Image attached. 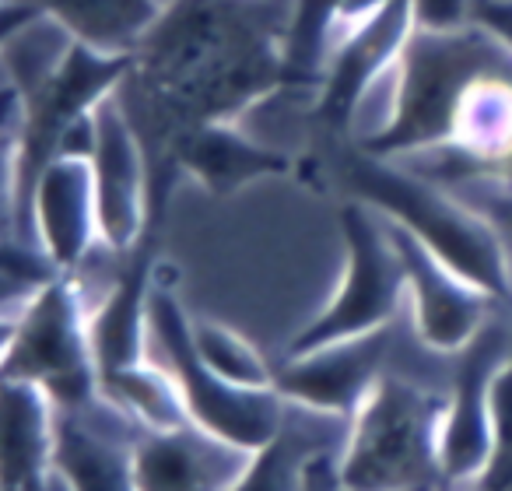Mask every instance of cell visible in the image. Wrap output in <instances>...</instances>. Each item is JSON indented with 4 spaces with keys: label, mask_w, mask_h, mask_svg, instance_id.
Returning a JSON list of instances; mask_svg holds the SVG:
<instances>
[{
    "label": "cell",
    "mask_w": 512,
    "mask_h": 491,
    "mask_svg": "<svg viewBox=\"0 0 512 491\" xmlns=\"http://www.w3.org/2000/svg\"><path fill=\"white\" fill-rule=\"evenodd\" d=\"M281 32L285 18H278L274 0H169L137 46L120 102L148 155L151 235H158L183 179L179 141L204 123L239 120L292 88Z\"/></svg>",
    "instance_id": "cell-1"
},
{
    "label": "cell",
    "mask_w": 512,
    "mask_h": 491,
    "mask_svg": "<svg viewBox=\"0 0 512 491\" xmlns=\"http://www.w3.org/2000/svg\"><path fill=\"white\" fill-rule=\"evenodd\" d=\"M502 71H512V50L481 25L442 36L414 32L393 71L390 113L358 141V151L390 162L446 151L463 95Z\"/></svg>",
    "instance_id": "cell-2"
},
{
    "label": "cell",
    "mask_w": 512,
    "mask_h": 491,
    "mask_svg": "<svg viewBox=\"0 0 512 491\" xmlns=\"http://www.w3.org/2000/svg\"><path fill=\"white\" fill-rule=\"evenodd\" d=\"M134 57L102 53L74 39L67 53L32 85L4 88V158H8V239H22L32 190L43 169L64 155L71 134L123 88Z\"/></svg>",
    "instance_id": "cell-3"
},
{
    "label": "cell",
    "mask_w": 512,
    "mask_h": 491,
    "mask_svg": "<svg viewBox=\"0 0 512 491\" xmlns=\"http://www.w3.org/2000/svg\"><path fill=\"white\" fill-rule=\"evenodd\" d=\"M344 179L355 200L411 232L425 250L484 288L491 299L512 306V253L470 200L453 197L446 183L365 151H351L344 158Z\"/></svg>",
    "instance_id": "cell-4"
},
{
    "label": "cell",
    "mask_w": 512,
    "mask_h": 491,
    "mask_svg": "<svg viewBox=\"0 0 512 491\" xmlns=\"http://www.w3.org/2000/svg\"><path fill=\"white\" fill-rule=\"evenodd\" d=\"M446 397L400 376H383L348 421L337 484L341 491H435L446 484L439 432Z\"/></svg>",
    "instance_id": "cell-5"
},
{
    "label": "cell",
    "mask_w": 512,
    "mask_h": 491,
    "mask_svg": "<svg viewBox=\"0 0 512 491\" xmlns=\"http://www.w3.org/2000/svg\"><path fill=\"white\" fill-rule=\"evenodd\" d=\"M92 309L78 274H57L4 316V379L36 383L74 411L102 397L92 344Z\"/></svg>",
    "instance_id": "cell-6"
},
{
    "label": "cell",
    "mask_w": 512,
    "mask_h": 491,
    "mask_svg": "<svg viewBox=\"0 0 512 491\" xmlns=\"http://www.w3.org/2000/svg\"><path fill=\"white\" fill-rule=\"evenodd\" d=\"M341 232V285L327 299V306L288 341L285 355H306L337 341L390 330L400 302L407 299V267L383 214H376L362 200H351L341 207Z\"/></svg>",
    "instance_id": "cell-7"
},
{
    "label": "cell",
    "mask_w": 512,
    "mask_h": 491,
    "mask_svg": "<svg viewBox=\"0 0 512 491\" xmlns=\"http://www.w3.org/2000/svg\"><path fill=\"white\" fill-rule=\"evenodd\" d=\"M151 341L162 351L197 428L256 453L285 428L288 400L278 390H246L211 372L193 344V320L183 313L172 288H151Z\"/></svg>",
    "instance_id": "cell-8"
},
{
    "label": "cell",
    "mask_w": 512,
    "mask_h": 491,
    "mask_svg": "<svg viewBox=\"0 0 512 491\" xmlns=\"http://www.w3.org/2000/svg\"><path fill=\"white\" fill-rule=\"evenodd\" d=\"M92 172L99 197V232L102 246L113 257L127 260L141 242L151 239V172L148 155L137 137L120 92L109 95L92 113Z\"/></svg>",
    "instance_id": "cell-9"
},
{
    "label": "cell",
    "mask_w": 512,
    "mask_h": 491,
    "mask_svg": "<svg viewBox=\"0 0 512 491\" xmlns=\"http://www.w3.org/2000/svg\"><path fill=\"white\" fill-rule=\"evenodd\" d=\"M414 32L418 29H414L411 0H390L383 11L341 32V39L330 50L320 88H316V120L337 137L348 134L372 88L390 71H397Z\"/></svg>",
    "instance_id": "cell-10"
},
{
    "label": "cell",
    "mask_w": 512,
    "mask_h": 491,
    "mask_svg": "<svg viewBox=\"0 0 512 491\" xmlns=\"http://www.w3.org/2000/svg\"><path fill=\"white\" fill-rule=\"evenodd\" d=\"M386 228H390L407 267V299L414 309L418 341L439 355H463L474 344V337L491 323V313L502 302L491 299L484 288H477L463 274H456L449 264H442L411 232H404L393 221H386Z\"/></svg>",
    "instance_id": "cell-11"
},
{
    "label": "cell",
    "mask_w": 512,
    "mask_h": 491,
    "mask_svg": "<svg viewBox=\"0 0 512 491\" xmlns=\"http://www.w3.org/2000/svg\"><path fill=\"white\" fill-rule=\"evenodd\" d=\"M512 351L502 323L491 320L463 351L456 383L446 397L439 432V463L446 484H477L491 463L495 428H491V383L498 365Z\"/></svg>",
    "instance_id": "cell-12"
},
{
    "label": "cell",
    "mask_w": 512,
    "mask_h": 491,
    "mask_svg": "<svg viewBox=\"0 0 512 491\" xmlns=\"http://www.w3.org/2000/svg\"><path fill=\"white\" fill-rule=\"evenodd\" d=\"M386 351H390V330H376L306 355H285L281 365H274V390L302 411L348 425L386 376Z\"/></svg>",
    "instance_id": "cell-13"
},
{
    "label": "cell",
    "mask_w": 512,
    "mask_h": 491,
    "mask_svg": "<svg viewBox=\"0 0 512 491\" xmlns=\"http://www.w3.org/2000/svg\"><path fill=\"white\" fill-rule=\"evenodd\" d=\"M141 428L102 393L74 411H60L57 477L71 491H137L134 446Z\"/></svg>",
    "instance_id": "cell-14"
},
{
    "label": "cell",
    "mask_w": 512,
    "mask_h": 491,
    "mask_svg": "<svg viewBox=\"0 0 512 491\" xmlns=\"http://www.w3.org/2000/svg\"><path fill=\"white\" fill-rule=\"evenodd\" d=\"M29 225L36 232V246H43L57 271H81L95 242H102L92 158L57 155L46 165L32 190Z\"/></svg>",
    "instance_id": "cell-15"
},
{
    "label": "cell",
    "mask_w": 512,
    "mask_h": 491,
    "mask_svg": "<svg viewBox=\"0 0 512 491\" xmlns=\"http://www.w3.org/2000/svg\"><path fill=\"white\" fill-rule=\"evenodd\" d=\"M246 449L197 425L141 432L134 446L137 491H228L249 463Z\"/></svg>",
    "instance_id": "cell-16"
},
{
    "label": "cell",
    "mask_w": 512,
    "mask_h": 491,
    "mask_svg": "<svg viewBox=\"0 0 512 491\" xmlns=\"http://www.w3.org/2000/svg\"><path fill=\"white\" fill-rule=\"evenodd\" d=\"M176 165L211 197H232L249 183L285 176L292 169V158L253 141L239 127V120H221L190 130L176 148Z\"/></svg>",
    "instance_id": "cell-17"
},
{
    "label": "cell",
    "mask_w": 512,
    "mask_h": 491,
    "mask_svg": "<svg viewBox=\"0 0 512 491\" xmlns=\"http://www.w3.org/2000/svg\"><path fill=\"white\" fill-rule=\"evenodd\" d=\"M60 407L43 386L4 379V491H50Z\"/></svg>",
    "instance_id": "cell-18"
},
{
    "label": "cell",
    "mask_w": 512,
    "mask_h": 491,
    "mask_svg": "<svg viewBox=\"0 0 512 491\" xmlns=\"http://www.w3.org/2000/svg\"><path fill=\"white\" fill-rule=\"evenodd\" d=\"M4 11L50 18L78 43L102 53L134 57L155 22L162 18V0H4Z\"/></svg>",
    "instance_id": "cell-19"
},
{
    "label": "cell",
    "mask_w": 512,
    "mask_h": 491,
    "mask_svg": "<svg viewBox=\"0 0 512 491\" xmlns=\"http://www.w3.org/2000/svg\"><path fill=\"white\" fill-rule=\"evenodd\" d=\"M102 393L134 421L141 432H176L193 425L186 397L165 362L141 358L116 376L102 379Z\"/></svg>",
    "instance_id": "cell-20"
},
{
    "label": "cell",
    "mask_w": 512,
    "mask_h": 491,
    "mask_svg": "<svg viewBox=\"0 0 512 491\" xmlns=\"http://www.w3.org/2000/svg\"><path fill=\"white\" fill-rule=\"evenodd\" d=\"M348 0H292L281 32V53L292 88H320Z\"/></svg>",
    "instance_id": "cell-21"
},
{
    "label": "cell",
    "mask_w": 512,
    "mask_h": 491,
    "mask_svg": "<svg viewBox=\"0 0 512 491\" xmlns=\"http://www.w3.org/2000/svg\"><path fill=\"white\" fill-rule=\"evenodd\" d=\"M316 456H323L320 449L309 446L306 435L288 428L285 421L278 439L249 456L246 470L228 491H309V467Z\"/></svg>",
    "instance_id": "cell-22"
},
{
    "label": "cell",
    "mask_w": 512,
    "mask_h": 491,
    "mask_svg": "<svg viewBox=\"0 0 512 491\" xmlns=\"http://www.w3.org/2000/svg\"><path fill=\"white\" fill-rule=\"evenodd\" d=\"M193 344L211 372L246 390H274V365L239 330L218 320H193Z\"/></svg>",
    "instance_id": "cell-23"
},
{
    "label": "cell",
    "mask_w": 512,
    "mask_h": 491,
    "mask_svg": "<svg viewBox=\"0 0 512 491\" xmlns=\"http://www.w3.org/2000/svg\"><path fill=\"white\" fill-rule=\"evenodd\" d=\"M491 428H495L491 463L474 488L509 491L512 488V351L498 365L495 383H491Z\"/></svg>",
    "instance_id": "cell-24"
},
{
    "label": "cell",
    "mask_w": 512,
    "mask_h": 491,
    "mask_svg": "<svg viewBox=\"0 0 512 491\" xmlns=\"http://www.w3.org/2000/svg\"><path fill=\"white\" fill-rule=\"evenodd\" d=\"M477 0H411L414 29L418 32H460L474 25Z\"/></svg>",
    "instance_id": "cell-25"
},
{
    "label": "cell",
    "mask_w": 512,
    "mask_h": 491,
    "mask_svg": "<svg viewBox=\"0 0 512 491\" xmlns=\"http://www.w3.org/2000/svg\"><path fill=\"white\" fill-rule=\"evenodd\" d=\"M470 186H477V197L470 204L495 225V232L505 242V250L512 253V186L505 183H470Z\"/></svg>",
    "instance_id": "cell-26"
},
{
    "label": "cell",
    "mask_w": 512,
    "mask_h": 491,
    "mask_svg": "<svg viewBox=\"0 0 512 491\" xmlns=\"http://www.w3.org/2000/svg\"><path fill=\"white\" fill-rule=\"evenodd\" d=\"M474 25L498 39L502 46L512 50V0H477Z\"/></svg>",
    "instance_id": "cell-27"
},
{
    "label": "cell",
    "mask_w": 512,
    "mask_h": 491,
    "mask_svg": "<svg viewBox=\"0 0 512 491\" xmlns=\"http://www.w3.org/2000/svg\"><path fill=\"white\" fill-rule=\"evenodd\" d=\"M477 183H505V186H512V155L505 158V162L498 165V169L491 172L488 179H477Z\"/></svg>",
    "instance_id": "cell-28"
},
{
    "label": "cell",
    "mask_w": 512,
    "mask_h": 491,
    "mask_svg": "<svg viewBox=\"0 0 512 491\" xmlns=\"http://www.w3.org/2000/svg\"><path fill=\"white\" fill-rule=\"evenodd\" d=\"M50 491H71V488H67V484H64V481H60V477H57V474H53V484H50Z\"/></svg>",
    "instance_id": "cell-29"
},
{
    "label": "cell",
    "mask_w": 512,
    "mask_h": 491,
    "mask_svg": "<svg viewBox=\"0 0 512 491\" xmlns=\"http://www.w3.org/2000/svg\"><path fill=\"white\" fill-rule=\"evenodd\" d=\"M162 4H169V0H162Z\"/></svg>",
    "instance_id": "cell-30"
},
{
    "label": "cell",
    "mask_w": 512,
    "mask_h": 491,
    "mask_svg": "<svg viewBox=\"0 0 512 491\" xmlns=\"http://www.w3.org/2000/svg\"><path fill=\"white\" fill-rule=\"evenodd\" d=\"M474 491H481V488H474Z\"/></svg>",
    "instance_id": "cell-31"
}]
</instances>
